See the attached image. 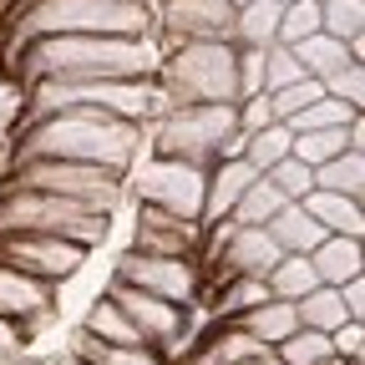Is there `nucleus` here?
I'll use <instances>...</instances> for the list:
<instances>
[{"mask_svg": "<svg viewBox=\"0 0 365 365\" xmlns=\"http://www.w3.org/2000/svg\"><path fill=\"white\" fill-rule=\"evenodd\" d=\"M163 51L158 41L122 36H51L31 41L21 56V76L36 81H158Z\"/></svg>", "mask_w": 365, "mask_h": 365, "instance_id": "nucleus-1", "label": "nucleus"}, {"mask_svg": "<svg viewBox=\"0 0 365 365\" xmlns=\"http://www.w3.org/2000/svg\"><path fill=\"white\" fill-rule=\"evenodd\" d=\"M137 143H143V127L102 117V112H51V117H36L26 122L21 137V153L16 163L46 158V163H86V168H102V173H127L137 158Z\"/></svg>", "mask_w": 365, "mask_h": 365, "instance_id": "nucleus-2", "label": "nucleus"}, {"mask_svg": "<svg viewBox=\"0 0 365 365\" xmlns=\"http://www.w3.org/2000/svg\"><path fill=\"white\" fill-rule=\"evenodd\" d=\"M51 36H122V41H143L153 36V6L137 0H31L16 16V46L26 51L31 41H51Z\"/></svg>", "mask_w": 365, "mask_h": 365, "instance_id": "nucleus-3", "label": "nucleus"}, {"mask_svg": "<svg viewBox=\"0 0 365 365\" xmlns=\"http://www.w3.org/2000/svg\"><path fill=\"white\" fill-rule=\"evenodd\" d=\"M173 107H239V46L234 41H188L163 51L158 81Z\"/></svg>", "mask_w": 365, "mask_h": 365, "instance_id": "nucleus-4", "label": "nucleus"}, {"mask_svg": "<svg viewBox=\"0 0 365 365\" xmlns=\"http://www.w3.org/2000/svg\"><path fill=\"white\" fill-rule=\"evenodd\" d=\"M153 148L158 158H178L193 168H213L228 158H244V132L234 107H173L153 127Z\"/></svg>", "mask_w": 365, "mask_h": 365, "instance_id": "nucleus-5", "label": "nucleus"}, {"mask_svg": "<svg viewBox=\"0 0 365 365\" xmlns=\"http://www.w3.org/2000/svg\"><path fill=\"white\" fill-rule=\"evenodd\" d=\"M0 234H51L76 249H91L107 239V213H91L71 198H51V193L6 188V198H0Z\"/></svg>", "mask_w": 365, "mask_h": 365, "instance_id": "nucleus-6", "label": "nucleus"}, {"mask_svg": "<svg viewBox=\"0 0 365 365\" xmlns=\"http://www.w3.org/2000/svg\"><path fill=\"white\" fill-rule=\"evenodd\" d=\"M11 188L71 198V203H81V208H91V213H112V208L122 203V178H117V173H102V168H86V163H46V158L16 163Z\"/></svg>", "mask_w": 365, "mask_h": 365, "instance_id": "nucleus-7", "label": "nucleus"}, {"mask_svg": "<svg viewBox=\"0 0 365 365\" xmlns=\"http://www.w3.org/2000/svg\"><path fill=\"white\" fill-rule=\"evenodd\" d=\"M203 188H208V173L193 163H178V158H153L137 173V203L163 208L188 223H203Z\"/></svg>", "mask_w": 365, "mask_h": 365, "instance_id": "nucleus-8", "label": "nucleus"}, {"mask_svg": "<svg viewBox=\"0 0 365 365\" xmlns=\"http://www.w3.org/2000/svg\"><path fill=\"white\" fill-rule=\"evenodd\" d=\"M81 259H86V249L51 239V234H0V264H11V269L31 274V279L51 284V289L61 279H71L81 269Z\"/></svg>", "mask_w": 365, "mask_h": 365, "instance_id": "nucleus-9", "label": "nucleus"}, {"mask_svg": "<svg viewBox=\"0 0 365 365\" xmlns=\"http://www.w3.org/2000/svg\"><path fill=\"white\" fill-rule=\"evenodd\" d=\"M112 279L132 284V289H143V294H158L168 304H182L188 309L198 284H203V269L198 259H148V254H122L117 274Z\"/></svg>", "mask_w": 365, "mask_h": 365, "instance_id": "nucleus-10", "label": "nucleus"}, {"mask_svg": "<svg viewBox=\"0 0 365 365\" xmlns=\"http://www.w3.org/2000/svg\"><path fill=\"white\" fill-rule=\"evenodd\" d=\"M107 299L127 314V325L137 330V340L143 345H163V350H178V340L188 335V309L182 304H168V299H158V294H143V289H132V284H122V279H112V289H107Z\"/></svg>", "mask_w": 365, "mask_h": 365, "instance_id": "nucleus-11", "label": "nucleus"}, {"mask_svg": "<svg viewBox=\"0 0 365 365\" xmlns=\"http://www.w3.org/2000/svg\"><path fill=\"white\" fill-rule=\"evenodd\" d=\"M153 21L163 31L158 51H173L188 41H234V6L228 0H163Z\"/></svg>", "mask_w": 365, "mask_h": 365, "instance_id": "nucleus-12", "label": "nucleus"}, {"mask_svg": "<svg viewBox=\"0 0 365 365\" xmlns=\"http://www.w3.org/2000/svg\"><path fill=\"white\" fill-rule=\"evenodd\" d=\"M203 249V223L173 218L163 208H143L137 203V228H132V254L148 259H198Z\"/></svg>", "mask_w": 365, "mask_h": 365, "instance_id": "nucleus-13", "label": "nucleus"}, {"mask_svg": "<svg viewBox=\"0 0 365 365\" xmlns=\"http://www.w3.org/2000/svg\"><path fill=\"white\" fill-rule=\"evenodd\" d=\"M51 314V284L31 279V274L0 264V319H16V325L31 335V325Z\"/></svg>", "mask_w": 365, "mask_h": 365, "instance_id": "nucleus-14", "label": "nucleus"}, {"mask_svg": "<svg viewBox=\"0 0 365 365\" xmlns=\"http://www.w3.org/2000/svg\"><path fill=\"white\" fill-rule=\"evenodd\" d=\"M259 173L244 163V158H228V163H213L208 168V188H203V223H223L234 213V203L244 198V188Z\"/></svg>", "mask_w": 365, "mask_h": 365, "instance_id": "nucleus-15", "label": "nucleus"}, {"mask_svg": "<svg viewBox=\"0 0 365 365\" xmlns=\"http://www.w3.org/2000/svg\"><path fill=\"white\" fill-rule=\"evenodd\" d=\"M264 234L274 239V249H279V254H299V259H309L319 244L330 239L325 228H319V223L304 213V203H284L279 213L264 223Z\"/></svg>", "mask_w": 365, "mask_h": 365, "instance_id": "nucleus-16", "label": "nucleus"}, {"mask_svg": "<svg viewBox=\"0 0 365 365\" xmlns=\"http://www.w3.org/2000/svg\"><path fill=\"white\" fill-rule=\"evenodd\" d=\"M309 264H314V279H319V284L340 289V284H350V279H360V274H365V239H340V234H330L325 244L309 254Z\"/></svg>", "mask_w": 365, "mask_h": 365, "instance_id": "nucleus-17", "label": "nucleus"}, {"mask_svg": "<svg viewBox=\"0 0 365 365\" xmlns=\"http://www.w3.org/2000/svg\"><path fill=\"white\" fill-rule=\"evenodd\" d=\"M264 355V345L254 335H244L239 325H213L203 335V345H188V365H244Z\"/></svg>", "mask_w": 365, "mask_h": 365, "instance_id": "nucleus-18", "label": "nucleus"}, {"mask_svg": "<svg viewBox=\"0 0 365 365\" xmlns=\"http://www.w3.org/2000/svg\"><path fill=\"white\" fill-rule=\"evenodd\" d=\"M234 325H239L244 335H254L264 350H279V345L299 330V314H294L289 299H264V304H254L249 314H239Z\"/></svg>", "mask_w": 365, "mask_h": 365, "instance_id": "nucleus-19", "label": "nucleus"}, {"mask_svg": "<svg viewBox=\"0 0 365 365\" xmlns=\"http://www.w3.org/2000/svg\"><path fill=\"white\" fill-rule=\"evenodd\" d=\"M304 213L325 228V234H340V239H365V203L355 198H340V193H325L314 188L304 198Z\"/></svg>", "mask_w": 365, "mask_h": 365, "instance_id": "nucleus-20", "label": "nucleus"}, {"mask_svg": "<svg viewBox=\"0 0 365 365\" xmlns=\"http://www.w3.org/2000/svg\"><path fill=\"white\" fill-rule=\"evenodd\" d=\"M319 31L340 41L350 61H365V0H319Z\"/></svg>", "mask_w": 365, "mask_h": 365, "instance_id": "nucleus-21", "label": "nucleus"}, {"mask_svg": "<svg viewBox=\"0 0 365 365\" xmlns=\"http://www.w3.org/2000/svg\"><path fill=\"white\" fill-rule=\"evenodd\" d=\"M279 0H254V6L234 11V46H249V51H264V46L279 41Z\"/></svg>", "mask_w": 365, "mask_h": 365, "instance_id": "nucleus-22", "label": "nucleus"}, {"mask_svg": "<svg viewBox=\"0 0 365 365\" xmlns=\"http://www.w3.org/2000/svg\"><path fill=\"white\" fill-rule=\"evenodd\" d=\"M71 355L86 360V365H163V355L153 345H102V340H91L86 330L71 335Z\"/></svg>", "mask_w": 365, "mask_h": 365, "instance_id": "nucleus-23", "label": "nucleus"}, {"mask_svg": "<svg viewBox=\"0 0 365 365\" xmlns=\"http://www.w3.org/2000/svg\"><path fill=\"white\" fill-rule=\"evenodd\" d=\"M294 314H299V330H319V335H335L350 319L340 304V289H330V284H314L304 299H294Z\"/></svg>", "mask_w": 365, "mask_h": 365, "instance_id": "nucleus-24", "label": "nucleus"}, {"mask_svg": "<svg viewBox=\"0 0 365 365\" xmlns=\"http://www.w3.org/2000/svg\"><path fill=\"white\" fill-rule=\"evenodd\" d=\"M314 188H325V193H340V198L365 203V153H340L335 163L314 168Z\"/></svg>", "mask_w": 365, "mask_h": 365, "instance_id": "nucleus-25", "label": "nucleus"}, {"mask_svg": "<svg viewBox=\"0 0 365 365\" xmlns=\"http://www.w3.org/2000/svg\"><path fill=\"white\" fill-rule=\"evenodd\" d=\"M314 284H319V279H314V264H309V259H299V254H284L279 264L264 274L269 299H289V304H294V299H304Z\"/></svg>", "mask_w": 365, "mask_h": 365, "instance_id": "nucleus-26", "label": "nucleus"}, {"mask_svg": "<svg viewBox=\"0 0 365 365\" xmlns=\"http://www.w3.org/2000/svg\"><path fill=\"white\" fill-rule=\"evenodd\" d=\"M289 51H294V61L304 66V76H314V81L335 76V71L350 61V51H345L340 41H330L325 31H319V36H309V41H299V46H289Z\"/></svg>", "mask_w": 365, "mask_h": 365, "instance_id": "nucleus-27", "label": "nucleus"}, {"mask_svg": "<svg viewBox=\"0 0 365 365\" xmlns=\"http://www.w3.org/2000/svg\"><path fill=\"white\" fill-rule=\"evenodd\" d=\"M289 143H294V132H289L284 122H269L264 132H249V137H244V163H249L254 173H269L274 163L289 158Z\"/></svg>", "mask_w": 365, "mask_h": 365, "instance_id": "nucleus-28", "label": "nucleus"}, {"mask_svg": "<svg viewBox=\"0 0 365 365\" xmlns=\"http://www.w3.org/2000/svg\"><path fill=\"white\" fill-rule=\"evenodd\" d=\"M81 330L91 335V340H102V345H143L137 340V330L127 325V314L112 304V299H97L86 309V319H81Z\"/></svg>", "mask_w": 365, "mask_h": 365, "instance_id": "nucleus-29", "label": "nucleus"}, {"mask_svg": "<svg viewBox=\"0 0 365 365\" xmlns=\"http://www.w3.org/2000/svg\"><path fill=\"white\" fill-rule=\"evenodd\" d=\"M279 208H284V198L274 193L264 178H254L249 188H244V198L234 203V213H228V218H234V223H244V228H264V223H269L274 213H279Z\"/></svg>", "mask_w": 365, "mask_h": 365, "instance_id": "nucleus-30", "label": "nucleus"}, {"mask_svg": "<svg viewBox=\"0 0 365 365\" xmlns=\"http://www.w3.org/2000/svg\"><path fill=\"white\" fill-rule=\"evenodd\" d=\"M264 299H269L264 279H228L223 294H218V304H213V319H218V325H234L239 314H249V309L264 304Z\"/></svg>", "mask_w": 365, "mask_h": 365, "instance_id": "nucleus-31", "label": "nucleus"}, {"mask_svg": "<svg viewBox=\"0 0 365 365\" xmlns=\"http://www.w3.org/2000/svg\"><path fill=\"white\" fill-rule=\"evenodd\" d=\"M360 112H350L345 102H330V97H319V102H309L299 117H289L284 127L289 132H340V127H350Z\"/></svg>", "mask_w": 365, "mask_h": 365, "instance_id": "nucleus-32", "label": "nucleus"}, {"mask_svg": "<svg viewBox=\"0 0 365 365\" xmlns=\"http://www.w3.org/2000/svg\"><path fill=\"white\" fill-rule=\"evenodd\" d=\"M264 182H269V188L274 193H279L284 203H304L309 193H314V173L304 168V163H294V158H284V163H274L269 173H259Z\"/></svg>", "mask_w": 365, "mask_h": 365, "instance_id": "nucleus-33", "label": "nucleus"}, {"mask_svg": "<svg viewBox=\"0 0 365 365\" xmlns=\"http://www.w3.org/2000/svg\"><path fill=\"white\" fill-rule=\"evenodd\" d=\"M294 81H304V66L294 61V51L279 46V41L264 46V97H274V91H284Z\"/></svg>", "mask_w": 365, "mask_h": 365, "instance_id": "nucleus-34", "label": "nucleus"}, {"mask_svg": "<svg viewBox=\"0 0 365 365\" xmlns=\"http://www.w3.org/2000/svg\"><path fill=\"white\" fill-rule=\"evenodd\" d=\"M319 86H325L330 102H345L350 112H365V61H345L335 76H325Z\"/></svg>", "mask_w": 365, "mask_h": 365, "instance_id": "nucleus-35", "label": "nucleus"}, {"mask_svg": "<svg viewBox=\"0 0 365 365\" xmlns=\"http://www.w3.org/2000/svg\"><path fill=\"white\" fill-rule=\"evenodd\" d=\"M319 36V0H289L279 16V46H299Z\"/></svg>", "mask_w": 365, "mask_h": 365, "instance_id": "nucleus-36", "label": "nucleus"}, {"mask_svg": "<svg viewBox=\"0 0 365 365\" xmlns=\"http://www.w3.org/2000/svg\"><path fill=\"white\" fill-rule=\"evenodd\" d=\"M274 355H279L284 365H319V360H330L335 350H330V335H319V330H294Z\"/></svg>", "mask_w": 365, "mask_h": 365, "instance_id": "nucleus-37", "label": "nucleus"}, {"mask_svg": "<svg viewBox=\"0 0 365 365\" xmlns=\"http://www.w3.org/2000/svg\"><path fill=\"white\" fill-rule=\"evenodd\" d=\"M325 97V86H319L314 76H304V81H294V86H284V91H274L269 97V107H274V122H289V117H299L309 102H319Z\"/></svg>", "mask_w": 365, "mask_h": 365, "instance_id": "nucleus-38", "label": "nucleus"}, {"mask_svg": "<svg viewBox=\"0 0 365 365\" xmlns=\"http://www.w3.org/2000/svg\"><path fill=\"white\" fill-rule=\"evenodd\" d=\"M244 97H264V51L239 46V102Z\"/></svg>", "mask_w": 365, "mask_h": 365, "instance_id": "nucleus-39", "label": "nucleus"}, {"mask_svg": "<svg viewBox=\"0 0 365 365\" xmlns=\"http://www.w3.org/2000/svg\"><path fill=\"white\" fill-rule=\"evenodd\" d=\"M330 350L340 360H365V319H345V325L330 335Z\"/></svg>", "mask_w": 365, "mask_h": 365, "instance_id": "nucleus-40", "label": "nucleus"}, {"mask_svg": "<svg viewBox=\"0 0 365 365\" xmlns=\"http://www.w3.org/2000/svg\"><path fill=\"white\" fill-rule=\"evenodd\" d=\"M234 112H239V132H244V137H249V132H264V127L274 122V107H269V97H244Z\"/></svg>", "mask_w": 365, "mask_h": 365, "instance_id": "nucleus-41", "label": "nucleus"}, {"mask_svg": "<svg viewBox=\"0 0 365 365\" xmlns=\"http://www.w3.org/2000/svg\"><path fill=\"white\" fill-rule=\"evenodd\" d=\"M21 350H26V330L16 319H0V365H11Z\"/></svg>", "mask_w": 365, "mask_h": 365, "instance_id": "nucleus-42", "label": "nucleus"}, {"mask_svg": "<svg viewBox=\"0 0 365 365\" xmlns=\"http://www.w3.org/2000/svg\"><path fill=\"white\" fill-rule=\"evenodd\" d=\"M340 304H345L350 319H365V274L350 279V284H340Z\"/></svg>", "mask_w": 365, "mask_h": 365, "instance_id": "nucleus-43", "label": "nucleus"}, {"mask_svg": "<svg viewBox=\"0 0 365 365\" xmlns=\"http://www.w3.org/2000/svg\"><path fill=\"white\" fill-rule=\"evenodd\" d=\"M244 365H284V360L274 355V350H264V355H254V360H244Z\"/></svg>", "mask_w": 365, "mask_h": 365, "instance_id": "nucleus-44", "label": "nucleus"}, {"mask_svg": "<svg viewBox=\"0 0 365 365\" xmlns=\"http://www.w3.org/2000/svg\"><path fill=\"white\" fill-rule=\"evenodd\" d=\"M46 365H86V360H76V355L66 350V355H51V360H46Z\"/></svg>", "mask_w": 365, "mask_h": 365, "instance_id": "nucleus-45", "label": "nucleus"}, {"mask_svg": "<svg viewBox=\"0 0 365 365\" xmlns=\"http://www.w3.org/2000/svg\"><path fill=\"white\" fill-rule=\"evenodd\" d=\"M11 365H46V360H21V355H16V360H11Z\"/></svg>", "mask_w": 365, "mask_h": 365, "instance_id": "nucleus-46", "label": "nucleus"}, {"mask_svg": "<svg viewBox=\"0 0 365 365\" xmlns=\"http://www.w3.org/2000/svg\"><path fill=\"white\" fill-rule=\"evenodd\" d=\"M228 6H234V11H244V6H254V0H228Z\"/></svg>", "mask_w": 365, "mask_h": 365, "instance_id": "nucleus-47", "label": "nucleus"}, {"mask_svg": "<svg viewBox=\"0 0 365 365\" xmlns=\"http://www.w3.org/2000/svg\"><path fill=\"white\" fill-rule=\"evenodd\" d=\"M345 365H365V360H345Z\"/></svg>", "mask_w": 365, "mask_h": 365, "instance_id": "nucleus-48", "label": "nucleus"}, {"mask_svg": "<svg viewBox=\"0 0 365 365\" xmlns=\"http://www.w3.org/2000/svg\"><path fill=\"white\" fill-rule=\"evenodd\" d=\"M279 6H289V0H279Z\"/></svg>", "mask_w": 365, "mask_h": 365, "instance_id": "nucleus-49", "label": "nucleus"}]
</instances>
